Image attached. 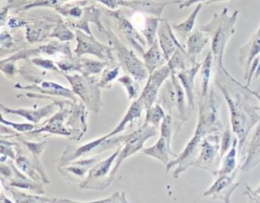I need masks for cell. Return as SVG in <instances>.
<instances>
[{
    "label": "cell",
    "mask_w": 260,
    "mask_h": 203,
    "mask_svg": "<svg viewBox=\"0 0 260 203\" xmlns=\"http://www.w3.org/2000/svg\"><path fill=\"white\" fill-rule=\"evenodd\" d=\"M0 70L7 78H13L16 75V73L19 72L14 61H5V60H1Z\"/></svg>",
    "instance_id": "7dc6e473"
},
{
    "label": "cell",
    "mask_w": 260,
    "mask_h": 203,
    "mask_svg": "<svg viewBox=\"0 0 260 203\" xmlns=\"http://www.w3.org/2000/svg\"><path fill=\"white\" fill-rule=\"evenodd\" d=\"M142 59L148 73L153 72L159 67L166 65L168 62L157 41L148 47V49L142 55Z\"/></svg>",
    "instance_id": "83f0119b"
},
{
    "label": "cell",
    "mask_w": 260,
    "mask_h": 203,
    "mask_svg": "<svg viewBox=\"0 0 260 203\" xmlns=\"http://www.w3.org/2000/svg\"><path fill=\"white\" fill-rule=\"evenodd\" d=\"M74 94L85 105L87 110L98 114L103 106L101 87L95 76H86L80 73H64Z\"/></svg>",
    "instance_id": "277c9868"
},
{
    "label": "cell",
    "mask_w": 260,
    "mask_h": 203,
    "mask_svg": "<svg viewBox=\"0 0 260 203\" xmlns=\"http://www.w3.org/2000/svg\"><path fill=\"white\" fill-rule=\"evenodd\" d=\"M12 49H15L14 46V39L12 38V36L6 31V30H2L1 32V52H2V56L4 54V52H11Z\"/></svg>",
    "instance_id": "c3c4849f"
},
{
    "label": "cell",
    "mask_w": 260,
    "mask_h": 203,
    "mask_svg": "<svg viewBox=\"0 0 260 203\" xmlns=\"http://www.w3.org/2000/svg\"><path fill=\"white\" fill-rule=\"evenodd\" d=\"M31 63L35 64L37 67L43 69V70H47V71H54V72H58L61 73L60 69L58 68L56 61L52 60V59H45L42 57H34L30 59Z\"/></svg>",
    "instance_id": "ee69618b"
},
{
    "label": "cell",
    "mask_w": 260,
    "mask_h": 203,
    "mask_svg": "<svg viewBox=\"0 0 260 203\" xmlns=\"http://www.w3.org/2000/svg\"><path fill=\"white\" fill-rule=\"evenodd\" d=\"M145 111H146V113H145L143 124L151 125V126L159 129L160 124L167 115V113H166L165 109L162 108V106L160 105V103L156 101L153 106H151L149 109H147Z\"/></svg>",
    "instance_id": "d590c367"
},
{
    "label": "cell",
    "mask_w": 260,
    "mask_h": 203,
    "mask_svg": "<svg viewBox=\"0 0 260 203\" xmlns=\"http://www.w3.org/2000/svg\"><path fill=\"white\" fill-rule=\"evenodd\" d=\"M201 68V63L196 62L190 67L178 72L176 75L181 82L184 91L186 93L187 97V103L188 107L193 110L195 108V93H194V82H195V77L199 73Z\"/></svg>",
    "instance_id": "44dd1931"
},
{
    "label": "cell",
    "mask_w": 260,
    "mask_h": 203,
    "mask_svg": "<svg viewBox=\"0 0 260 203\" xmlns=\"http://www.w3.org/2000/svg\"><path fill=\"white\" fill-rule=\"evenodd\" d=\"M210 41V37L200 28H194L187 39L185 48L188 58L192 64L197 62V57L202 53L205 46Z\"/></svg>",
    "instance_id": "cb8c5ba5"
},
{
    "label": "cell",
    "mask_w": 260,
    "mask_h": 203,
    "mask_svg": "<svg viewBox=\"0 0 260 203\" xmlns=\"http://www.w3.org/2000/svg\"><path fill=\"white\" fill-rule=\"evenodd\" d=\"M112 65L107 61L94 60L86 57H79V73L86 76H96L102 73L103 70Z\"/></svg>",
    "instance_id": "d6a6232c"
},
{
    "label": "cell",
    "mask_w": 260,
    "mask_h": 203,
    "mask_svg": "<svg viewBox=\"0 0 260 203\" xmlns=\"http://www.w3.org/2000/svg\"><path fill=\"white\" fill-rule=\"evenodd\" d=\"M100 156L101 153L94 154L93 156L90 157H85L82 159H76L73 160L65 165H63V168L59 166V170H63L65 173H68L72 176L78 177V178H83L87 176L89 170L98 162L100 161Z\"/></svg>",
    "instance_id": "4316f807"
},
{
    "label": "cell",
    "mask_w": 260,
    "mask_h": 203,
    "mask_svg": "<svg viewBox=\"0 0 260 203\" xmlns=\"http://www.w3.org/2000/svg\"><path fill=\"white\" fill-rule=\"evenodd\" d=\"M14 138L21 142L25 148L27 149V151L36 158V159H39L40 160V157L41 155L43 154L46 146H47V142L46 141H40V142H34V141H27L23 138L20 137V135H17V136H14Z\"/></svg>",
    "instance_id": "60d3db41"
},
{
    "label": "cell",
    "mask_w": 260,
    "mask_h": 203,
    "mask_svg": "<svg viewBox=\"0 0 260 203\" xmlns=\"http://www.w3.org/2000/svg\"><path fill=\"white\" fill-rule=\"evenodd\" d=\"M70 0H31V1H25L22 2V4H18L17 10H28L36 7H48V8H54L55 10L61 6H63V3L68 2Z\"/></svg>",
    "instance_id": "ab89813d"
},
{
    "label": "cell",
    "mask_w": 260,
    "mask_h": 203,
    "mask_svg": "<svg viewBox=\"0 0 260 203\" xmlns=\"http://www.w3.org/2000/svg\"><path fill=\"white\" fill-rule=\"evenodd\" d=\"M14 88H17L20 90H30L32 92L44 94L47 96L63 97L70 100L78 99L77 96L74 94V92L71 90V88H68L63 84H60L55 81H50V80H41L38 83H31L28 85H21L20 83H15Z\"/></svg>",
    "instance_id": "9a60e30c"
},
{
    "label": "cell",
    "mask_w": 260,
    "mask_h": 203,
    "mask_svg": "<svg viewBox=\"0 0 260 203\" xmlns=\"http://www.w3.org/2000/svg\"><path fill=\"white\" fill-rule=\"evenodd\" d=\"M214 68V59L211 51L207 53L204 60L201 62L200 75H201V96H206L210 90V77L212 69Z\"/></svg>",
    "instance_id": "1f68e13d"
},
{
    "label": "cell",
    "mask_w": 260,
    "mask_h": 203,
    "mask_svg": "<svg viewBox=\"0 0 260 203\" xmlns=\"http://www.w3.org/2000/svg\"><path fill=\"white\" fill-rule=\"evenodd\" d=\"M246 86H247V85H246ZM247 88H248V90H249V91H250V92H251V93H252V94H253V95H254V96H255V97L258 99V101L260 103V94H259L258 92H256L255 90H252V89H250V88H249V86H247Z\"/></svg>",
    "instance_id": "f5cc1de1"
},
{
    "label": "cell",
    "mask_w": 260,
    "mask_h": 203,
    "mask_svg": "<svg viewBox=\"0 0 260 203\" xmlns=\"http://www.w3.org/2000/svg\"><path fill=\"white\" fill-rule=\"evenodd\" d=\"M158 132H159V129H157L151 125L142 124L141 126L138 127V129L132 131L129 134H126L124 137V141L121 146L119 155H118V157L115 161V164L113 166V170L110 174L111 180L114 179V177H115L116 173L119 171L121 164L129 156L135 154L138 151H142V149L144 148L143 147L144 143L148 139L157 135Z\"/></svg>",
    "instance_id": "8992f818"
},
{
    "label": "cell",
    "mask_w": 260,
    "mask_h": 203,
    "mask_svg": "<svg viewBox=\"0 0 260 203\" xmlns=\"http://www.w3.org/2000/svg\"><path fill=\"white\" fill-rule=\"evenodd\" d=\"M223 1H230V0H209L206 4H211V3H216V2H223Z\"/></svg>",
    "instance_id": "db71d44e"
},
{
    "label": "cell",
    "mask_w": 260,
    "mask_h": 203,
    "mask_svg": "<svg viewBox=\"0 0 260 203\" xmlns=\"http://www.w3.org/2000/svg\"><path fill=\"white\" fill-rule=\"evenodd\" d=\"M42 55L46 56H53L56 58V61L63 58V57H72L71 46L69 42H59L53 41L46 45H40L32 49H24L19 50L10 56H7L4 59L5 61H18V60H25L30 57H41Z\"/></svg>",
    "instance_id": "9c48e42d"
},
{
    "label": "cell",
    "mask_w": 260,
    "mask_h": 203,
    "mask_svg": "<svg viewBox=\"0 0 260 203\" xmlns=\"http://www.w3.org/2000/svg\"><path fill=\"white\" fill-rule=\"evenodd\" d=\"M94 1H98L106 5L108 8L112 10H117V8L120 6V0H94Z\"/></svg>",
    "instance_id": "816d5d0a"
},
{
    "label": "cell",
    "mask_w": 260,
    "mask_h": 203,
    "mask_svg": "<svg viewBox=\"0 0 260 203\" xmlns=\"http://www.w3.org/2000/svg\"><path fill=\"white\" fill-rule=\"evenodd\" d=\"M1 124L11 128L12 130H14L17 133H24V134L31 132L35 129L40 127V124H34V123H29V122L28 123H16V122L6 120L2 113H1Z\"/></svg>",
    "instance_id": "b9f144b4"
},
{
    "label": "cell",
    "mask_w": 260,
    "mask_h": 203,
    "mask_svg": "<svg viewBox=\"0 0 260 203\" xmlns=\"http://www.w3.org/2000/svg\"><path fill=\"white\" fill-rule=\"evenodd\" d=\"M240 171L241 165H239L237 170L231 175L217 176L212 186L204 193V196H209L212 199H220L225 203H230L232 194L240 185V183L236 182Z\"/></svg>",
    "instance_id": "2e32d148"
},
{
    "label": "cell",
    "mask_w": 260,
    "mask_h": 203,
    "mask_svg": "<svg viewBox=\"0 0 260 203\" xmlns=\"http://www.w3.org/2000/svg\"><path fill=\"white\" fill-rule=\"evenodd\" d=\"M157 42L167 61L173 56L177 49H186L179 41L171 23L167 19H161L157 29Z\"/></svg>",
    "instance_id": "ac0fdd59"
},
{
    "label": "cell",
    "mask_w": 260,
    "mask_h": 203,
    "mask_svg": "<svg viewBox=\"0 0 260 203\" xmlns=\"http://www.w3.org/2000/svg\"><path fill=\"white\" fill-rule=\"evenodd\" d=\"M252 191H253L256 195H259V196H260V186H259L258 188H256L255 190H252Z\"/></svg>",
    "instance_id": "9f6ffc18"
},
{
    "label": "cell",
    "mask_w": 260,
    "mask_h": 203,
    "mask_svg": "<svg viewBox=\"0 0 260 203\" xmlns=\"http://www.w3.org/2000/svg\"><path fill=\"white\" fill-rule=\"evenodd\" d=\"M142 153L147 156L157 159L158 161L162 162L166 165L172 159H174L178 156V154L172 150L171 144L161 136H159V138L156 140V142L153 145L144 147L142 149Z\"/></svg>",
    "instance_id": "484cf974"
},
{
    "label": "cell",
    "mask_w": 260,
    "mask_h": 203,
    "mask_svg": "<svg viewBox=\"0 0 260 203\" xmlns=\"http://www.w3.org/2000/svg\"><path fill=\"white\" fill-rule=\"evenodd\" d=\"M220 139L219 135H208L206 136L200 145V150L197 159L193 166L204 168L213 174L218 171L220 165Z\"/></svg>",
    "instance_id": "30bf717a"
},
{
    "label": "cell",
    "mask_w": 260,
    "mask_h": 203,
    "mask_svg": "<svg viewBox=\"0 0 260 203\" xmlns=\"http://www.w3.org/2000/svg\"><path fill=\"white\" fill-rule=\"evenodd\" d=\"M171 75L172 72L168 64L149 73L146 84L143 87L140 95L138 96L142 100L145 110L149 109L156 103L159 90L161 89L165 82L171 77Z\"/></svg>",
    "instance_id": "7c38bea8"
},
{
    "label": "cell",
    "mask_w": 260,
    "mask_h": 203,
    "mask_svg": "<svg viewBox=\"0 0 260 203\" xmlns=\"http://www.w3.org/2000/svg\"><path fill=\"white\" fill-rule=\"evenodd\" d=\"M16 142H11L5 140V138H1V155H5L11 160L16 158Z\"/></svg>",
    "instance_id": "bcb514c9"
},
{
    "label": "cell",
    "mask_w": 260,
    "mask_h": 203,
    "mask_svg": "<svg viewBox=\"0 0 260 203\" xmlns=\"http://www.w3.org/2000/svg\"><path fill=\"white\" fill-rule=\"evenodd\" d=\"M183 122L184 121L175 118L173 115L167 114L159 127L160 136L171 144L173 136L181 130Z\"/></svg>",
    "instance_id": "836d02e7"
},
{
    "label": "cell",
    "mask_w": 260,
    "mask_h": 203,
    "mask_svg": "<svg viewBox=\"0 0 260 203\" xmlns=\"http://www.w3.org/2000/svg\"><path fill=\"white\" fill-rule=\"evenodd\" d=\"M16 203H50L53 200H49L47 198H42L39 196H34L21 192H15L14 190H11Z\"/></svg>",
    "instance_id": "7bdbcfd3"
},
{
    "label": "cell",
    "mask_w": 260,
    "mask_h": 203,
    "mask_svg": "<svg viewBox=\"0 0 260 203\" xmlns=\"http://www.w3.org/2000/svg\"><path fill=\"white\" fill-rule=\"evenodd\" d=\"M121 146H122V144L117 146L115 151L110 156L98 161L89 170L86 178L80 184L81 188L95 189V186H96L95 184H104L105 187H108L110 185V183L112 182V180L110 178V174H111L113 166L115 164V161L119 155Z\"/></svg>",
    "instance_id": "8fae6325"
},
{
    "label": "cell",
    "mask_w": 260,
    "mask_h": 203,
    "mask_svg": "<svg viewBox=\"0 0 260 203\" xmlns=\"http://www.w3.org/2000/svg\"><path fill=\"white\" fill-rule=\"evenodd\" d=\"M244 194L248 196L249 203H260V196L256 195L250 187L246 186V191L244 192Z\"/></svg>",
    "instance_id": "f907efd6"
},
{
    "label": "cell",
    "mask_w": 260,
    "mask_h": 203,
    "mask_svg": "<svg viewBox=\"0 0 260 203\" xmlns=\"http://www.w3.org/2000/svg\"><path fill=\"white\" fill-rule=\"evenodd\" d=\"M167 64L169 65L172 74H177L178 72L193 65L188 58L186 49H177Z\"/></svg>",
    "instance_id": "e575fe53"
},
{
    "label": "cell",
    "mask_w": 260,
    "mask_h": 203,
    "mask_svg": "<svg viewBox=\"0 0 260 203\" xmlns=\"http://www.w3.org/2000/svg\"><path fill=\"white\" fill-rule=\"evenodd\" d=\"M232 129L230 127H226L222 134H221V138H220V157L222 158V156L231 149L233 142H234V138L232 137Z\"/></svg>",
    "instance_id": "f6af8a7d"
},
{
    "label": "cell",
    "mask_w": 260,
    "mask_h": 203,
    "mask_svg": "<svg viewBox=\"0 0 260 203\" xmlns=\"http://www.w3.org/2000/svg\"><path fill=\"white\" fill-rule=\"evenodd\" d=\"M101 14H102V10L99 7H96L94 4H92L89 6H85L83 8V15L81 16V18L75 21H67L66 23L70 27H73L74 29L81 30L87 35H92L89 28V22H92L98 26L100 31L106 32L107 29L105 28V26L101 21Z\"/></svg>",
    "instance_id": "ffe728a7"
},
{
    "label": "cell",
    "mask_w": 260,
    "mask_h": 203,
    "mask_svg": "<svg viewBox=\"0 0 260 203\" xmlns=\"http://www.w3.org/2000/svg\"><path fill=\"white\" fill-rule=\"evenodd\" d=\"M120 64L119 65H109L108 67H106L102 74L101 77L99 79V85L101 88L104 89H109L112 87L113 82L115 80H117L119 78V74H120Z\"/></svg>",
    "instance_id": "8d00e7d4"
},
{
    "label": "cell",
    "mask_w": 260,
    "mask_h": 203,
    "mask_svg": "<svg viewBox=\"0 0 260 203\" xmlns=\"http://www.w3.org/2000/svg\"><path fill=\"white\" fill-rule=\"evenodd\" d=\"M158 101L167 114L184 122L189 119L186 109L188 106L186 93L176 74H172L162 85Z\"/></svg>",
    "instance_id": "5b68a950"
},
{
    "label": "cell",
    "mask_w": 260,
    "mask_h": 203,
    "mask_svg": "<svg viewBox=\"0 0 260 203\" xmlns=\"http://www.w3.org/2000/svg\"><path fill=\"white\" fill-rule=\"evenodd\" d=\"M198 107V120L194 133L202 138L222 134L224 129L220 121V98L213 87H210L206 96L200 95Z\"/></svg>",
    "instance_id": "3957f363"
},
{
    "label": "cell",
    "mask_w": 260,
    "mask_h": 203,
    "mask_svg": "<svg viewBox=\"0 0 260 203\" xmlns=\"http://www.w3.org/2000/svg\"><path fill=\"white\" fill-rule=\"evenodd\" d=\"M239 11L236 10L232 15H228V9L224 8L220 13H215L212 19L199 28L210 37L211 53L214 59V69L223 67V54L230 39L235 33V23Z\"/></svg>",
    "instance_id": "7a4b0ae2"
},
{
    "label": "cell",
    "mask_w": 260,
    "mask_h": 203,
    "mask_svg": "<svg viewBox=\"0 0 260 203\" xmlns=\"http://www.w3.org/2000/svg\"><path fill=\"white\" fill-rule=\"evenodd\" d=\"M54 26L50 24H45L43 21L37 22V23H31L26 26L25 29V40L29 44H35L44 41L46 38H50L51 31L50 29H53Z\"/></svg>",
    "instance_id": "4dcf8cb0"
},
{
    "label": "cell",
    "mask_w": 260,
    "mask_h": 203,
    "mask_svg": "<svg viewBox=\"0 0 260 203\" xmlns=\"http://www.w3.org/2000/svg\"><path fill=\"white\" fill-rule=\"evenodd\" d=\"M87 108L79 98L72 101L65 122L72 140H80L87 131Z\"/></svg>",
    "instance_id": "5bb4252c"
},
{
    "label": "cell",
    "mask_w": 260,
    "mask_h": 203,
    "mask_svg": "<svg viewBox=\"0 0 260 203\" xmlns=\"http://www.w3.org/2000/svg\"><path fill=\"white\" fill-rule=\"evenodd\" d=\"M240 53V62L244 66V78L247 80L249 70L251 67V64L253 60L259 56L260 53V26L257 29V31L251 37L250 41L239 50Z\"/></svg>",
    "instance_id": "603a6c76"
},
{
    "label": "cell",
    "mask_w": 260,
    "mask_h": 203,
    "mask_svg": "<svg viewBox=\"0 0 260 203\" xmlns=\"http://www.w3.org/2000/svg\"><path fill=\"white\" fill-rule=\"evenodd\" d=\"M109 14L115 19L116 25L120 33L123 36L124 40L131 45V47L140 55H143L145 52V46L147 43L142 35L134 27L131 21L126 18L120 11L112 10L108 11Z\"/></svg>",
    "instance_id": "4fadbf2b"
},
{
    "label": "cell",
    "mask_w": 260,
    "mask_h": 203,
    "mask_svg": "<svg viewBox=\"0 0 260 203\" xmlns=\"http://www.w3.org/2000/svg\"><path fill=\"white\" fill-rule=\"evenodd\" d=\"M28 22L25 19H21L18 17H11L9 19H7V26L9 28H19L22 27L24 25H27Z\"/></svg>",
    "instance_id": "681fc988"
},
{
    "label": "cell",
    "mask_w": 260,
    "mask_h": 203,
    "mask_svg": "<svg viewBox=\"0 0 260 203\" xmlns=\"http://www.w3.org/2000/svg\"><path fill=\"white\" fill-rule=\"evenodd\" d=\"M2 202H3V203H12V202H11L9 199H7L3 194H2Z\"/></svg>",
    "instance_id": "11a10c76"
},
{
    "label": "cell",
    "mask_w": 260,
    "mask_h": 203,
    "mask_svg": "<svg viewBox=\"0 0 260 203\" xmlns=\"http://www.w3.org/2000/svg\"><path fill=\"white\" fill-rule=\"evenodd\" d=\"M129 20L145 39L148 47L157 41V29L161 20L160 17L135 12Z\"/></svg>",
    "instance_id": "d6986e66"
},
{
    "label": "cell",
    "mask_w": 260,
    "mask_h": 203,
    "mask_svg": "<svg viewBox=\"0 0 260 203\" xmlns=\"http://www.w3.org/2000/svg\"><path fill=\"white\" fill-rule=\"evenodd\" d=\"M105 33H107L108 36L109 44L113 47L114 52H116L120 66H122L124 70L138 82L143 81L145 78H147L149 73L143 61L138 58L134 51L129 49L125 44H123L110 28H108Z\"/></svg>",
    "instance_id": "52a82bcc"
},
{
    "label": "cell",
    "mask_w": 260,
    "mask_h": 203,
    "mask_svg": "<svg viewBox=\"0 0 260 203\" xmlns=\"http://www.w3.org/2000/svg\"><path fill=\"white\" fill-rule=\"evenodd\" d=\"M202 5L201 3L197 4L196 7L194 8V10L190 13V15L184 19L182 22H178V23H171L176 36L178 37V39L180 38V40L182 41V43H185L187 42V39L188 37L190 36V33L193 31L194 29V25H195V21H196V18L202 8Z\"/></svg>",
    "instance_id": "f1b7e54d"
},
{
    "label": "cell",
    "mask_w": 260,
    "mask_h": 203,
    "mask_svg": "<svg viewBox=\"0 0 260 203\" xmlns=\"http://www.w3.org/2000/svg\"><path fill=\"white\" fill-rule=\"evenodd\" d=\"M169 3L170 2H155L152 0H120V6L155 17H160L161 12Z\"/></svg>",
    "instance_id": "7402d4cb"
},
{
    "label": "cell",
    "mask_w": 260,
    "mask_h": 203,
    "mask_svg": "<svg viewBox=\"0 0 260 203\" xmlns=\"http://www.w3.org/2000/svg\"><path fill=\"white\" fill-rule=\"evenodd\" d=\"M50 38H55L59 42H71L75 39V32L70 29V26L67 23L59 19L51 31Z\"/></svg>",
    "instance_id": "74e56055"
},
{
    "label": "cell",
    "mask_w": 260,
    "mask_h": 203,
    "mask_svg": "<svg viewBox=\"0 0 260 203\" xmlns=\"http://www.w3.org/2000/svg\"><path fill=\"white\" fill-rule=\"evenodd\" d=\"M214 83L221 91L230 111L231 128L241 152L252 128L260 120V107L252 104V93L223 67L215 68Z\"/></svg>",
    "instance_id": "6da1fadb"
},
{
    "label": "cell",
    "mask_w": 260,
    "mask_h": 203,
    "mask_svg": "<svg viewBox=\"0 0 260 203\" xmlns=\"http://www.w3.org/2000/svg\"><path fill=\"white\" fill-rule=\"evenodd\" d=\"M56 108H58V106L54 101L41 108H37L36 106H34V108H16V109L9 108V107H6L4 104H1V113L16 115V116L22 117L29 123L40 124V122L43 119L53 116L55 114Z\"/></svg>",
    "instance_id": "e0dca14e"
},
{
    "label": "cell",
    "mask_w": 260,
    "mask_h": 203,
    "mask_svg": "<svg viewBox=\"0 0 260 203\" xmlns=\"http://www.w3.org/2000/svg\"><path fill=\"white\" fill-rule=\"evenodd\" d=\"M117 81L125 88L127 97L129 100H135L138 97V91H139V84L136 79H134L130 74H125L122 76H119Z\"/></svg>",
    "instance_id": "f35d334b"
},
{
    "label": "cell",
    "mask_w": 260,
    "mask_h": 203,
    "mask_svg": "<svg viewBox=\"0 0 260 203\" xmlns=\"http://www.w3.org/2000/svg\"><path fill=\"white\" fill-rule=\"evenodd\" d=\"M239 148H238V139L235 136L233 145L231 149L222 156L220 165L214 177L217 176H223V175H231L233 174L239 165H237V154H238Z\"/></svg>",
    "instance_id": "f546056e"
},
{
    "label": "cell",
    "mask_w": 260,
    "mask_h": 203,
    "mask_svg": "<svg viewBox=\"0 0 260 203\" xmlns=\"http://www.w3.org/2000/svg\"><path fill=\"white\" fill-rule=\"evenodd\" d=\"M260 163V120L247 148V155L241 164V172H250Z\"/></svg>",
    "instance_id": "d4e9b609"
},
{
    "label": "cell",
    "mask_w": 260,
    "mask_h": 203,
    "mask_svg": "<svg viewBox=\"0 0 260 203\" xmlns=\"http://www.w3.org/2000/svg\"><path fill=\"white\" fill-rule=\"evenodd\" d=\"M74 32L76 40V47L74 49L75 56H94L99 60L114 64V49L111 45H105L98 41L93 35H87L78 29H74Z\"/></svg>",
    "instance_id": "ba28073f"
}]
</instances>
